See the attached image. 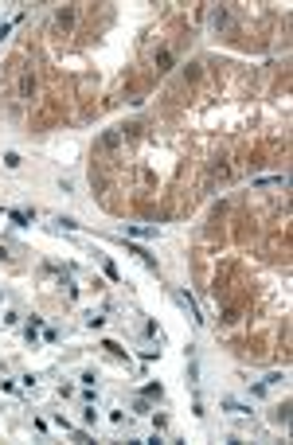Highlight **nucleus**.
I'll return each mask as SVG.
<instances>
[{
    "instance_id": "f257e3e1",
    "label": "nucleus",
    "mask_w": 293,
    "mask_h": 445,
    "mask_svg": "<svg viewBox=\"0 0 293 445\" xmlns=\"http://www.w3.org/2000/svg\"><path fill=\"white\" fill-rule=\"evenodd\" d=\"M16 90H20V102H32V94H35V78H32V70H23V75H20V86H16Z\"/></svg>"
},
{
    "instance_id": "f03ea898",
    "label": "nucleus",
    "mask_w": 293,
    "mask_h": 445,
    "mask_svg": "<svg viewBox=\"0 0 293 445\" xmlns=\"http://www.w3.org/2000/svg\"><path fill=\"white\" fill-rule=\"evenodd\" d=\"M211 28H215V32L231 28V12H227V8H215V12H211Z\"/></svg>"
},
{
    "instance_id": "7ed1b4c3",
    "label": "nucleus",
    "mask_w": 293,
    "mask_h": 445,
    "mask_svg": "<svg viewBox=\"0 0 293 445\" xmlns=\"http://www.w3.org/2000/svg\"><path fill=\"white\" fill-rule=\"evenodd\" d=\"M121 129H110V133H102V141H98V149H117V145H121Z\"/></svg>"
},
{
    "instance_id": "20e7f679",
    "label": "nucleus",
    "mask_w": 293,
    "mask_h": 445,
    "mask_svg": "<svg viewBox=\"0 0 293 445\" xmlns=\"http://www.w3.org/2000/svg\"><path fill=\"white\" fill-rule=\"evenodd\" d=\"M176 301H180V305H184V309H188V316H192V320H196V324H200V320H203V316H200V309H196V301H192V297H188V293H176Z\"/></svg>"
},
{
    "instance_id": "39448f33",
    "label": "nucleus",
    "mask_w": 293,
    "mask_h": 445,
    "mask_svg": "<svg viewBox=\"0 0 293 445\" xmlns=\"http://www.w3.org/2000/svg\"><path fill=\"white\" fill-rule=\"evenodd\" d=\"M55 23H59V28H70V23H75V12H59V16H55Z\"/></svg>"
},
{
    "instance_id": "423d86ee",
    "label": "nucleus",
    "mask_w": 293,
    "mask_h": 445,
    "mask_svg": "<svg viewBox=\"0 0 293 445\" xmlns=\"http://www.w3.org/2000/svg\"><path fill=\"white\" fill-rule=\"evenodd\" d=\"M172 67V51H160L157 55V70H168Z\"/></svg>"
},
{
    "instance_id": "0eeeda50",
    "label": "nucleus",
    "mask_w": 293,
    "mask_h": 445,
    "mask_svg": "<svg viewBox=\"0 0 293 445\" xmlns=\"http://www.w3.org/2000/svg\"><path fill=\"white\" fill-rule=\"evenodd\" d=\"M90 184H94V191H106V176H102V172H98V176H90Z\"/></svg>"
}]
</instances>
